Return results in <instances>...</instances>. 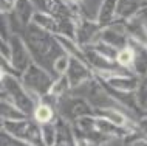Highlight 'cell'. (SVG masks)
Listing matches in <instances>:
<instances>
[{
	"label": "cell",
	"instance_id": "obj_21",
	"mask_svg": "<svg viewBox=\"0 0 147 146\" xmlns=\"http://www.w3.org/2000/svg\"><path fill=\"white\" fill-rule=\"evenodd\" d=\"M0 146H34V145H30V143H26V141H23L20 139H16V137H13L11 134H8L2 129Z\"/></svg>",
	"mask_w": 147,
	"mask_h": 146
},
{
	"label": "cell",
	"instance_id": "obj_11",
	"mask_svg": "<svg viewBox=\"0 0 147 146\" xmlns=\"http://www.w3.org/2000/svg\"><path fill=\"white\" fill-rule=\"evenodd\" d=\"M56 123H57V140L54 146H78L73 124L61 117H57Z\"/></svg>",
	"mask_w": 147,
	"mask_h": 146
},
{
	"label": "cell",
	"instance_id": "obj_15",
	"mask_svg": "<svg viewBox=\"0 0 147 146\" xmlns=\"http://www.w3.org/2000/svg\"><path fill=\"white\" fill-rule=\"evenodd\" d=\"M33 118L39 124L51 123V121H54L57 118L56 107H54L53 104H50V103H47V101H39L37 106H36V109H34Z\"/></svg>",
	"mask_w": 147,
	"mask_h": 146
},
{
	"label": "cell",
	"instance_id": "obj_9",
	"mask_svg": "<svg viewBox=\"0 0 147 146\" xmlns=\"http://www.w3.org/2000/svg\"><path fill=\"white\" fill-rule=\"evenodd\" d=\"M129 47L133 51V65L132 73L138 78H142L147 75V45L136 39H129Z\"/></svg>",
	"mask_w": 147,
	"mask_h": 146
},
{
	"label": "cell",
	"instance_id": "obj_20",
	"mask_svg": "<svg viewBox=\"0 0 147 146\" xmlns=\"http://www.w3.org/2000/svg\"><path fill=\"white\" fill-rule=\"evenodd\" d=\"M135 95H136V100L140 103L141 109H144L146 104H147V75L140 78L138 89H136V92H135Z\"/></svg>",
	"mask_w": 147,
	"mask_h": 146
},
{
	"label": "cell",
	"instance_id": "obj_23",
	"mask_svg": "<svg viewBox=\"0 0 147 146\" xmlns=\"http://www.w3.org/2000/svg\"><path fill=\"white\" fill-rule=\"evenodd\" d=\"M17 0H0V10H2V14H9L13 13Z\"/></svg>",
	"mask_w": 147,
	"mask_h": 146
},
{
	"label": "cell",
	"instance_id": "obj_8",
	"mask_svg": "<svg viewBox=\"0 0 147 146\" xmlns=\"http://www.w3.org/2000/svg\"><path fill=\"white\" fill-rule=\"evenodd\" d=\"M65 76L68 78V82H70L71 89H76L81 84H84V82H87L88 79H91V78L94 76V72L90 67V64L82 62L81 59L71 58Z\"/></svg>",
	"mask_w": 147,
	"mask_h": 146
},
{
	"label": "cell",
	"instance_id": "obj_7",
	"mask_svg": "<svg viewBox=\"0 0 147 146\" xmlns=\"http://www.w3.org/2000/svg\"><path fill=\"white\" fill-rule=\"evenodd\" d=\"M102 28L98 25V22L91 20V19L85 17V16H79L76 17V25H74V39L78 41V44L82 47L93 45L96 41L101 37Z\"/></svg>",
	"mask_w": 147,
	"mask_h": 146
},
{
	"label": "cell",
	"instance_id": "obj_24",
	"mask_svg": "<svg viewBox=\"0 0 147 146\" xmlns=\"http://www.w3.org/2000/svg\"><path fill=\"white\" fill-rule=\"evenodd\" d=\"M144 115H147V109H144Z\"/></svg>",
	"mask_w": 147,
	"mask_h": 146
},
{
	"label": "cell",
	"instance_id": "obj_14",
	"mask_svg": "<svg viewBox=\"0 0 147 146\" xmlns=\"http://www.w3.org/2000/svg\"><path fill=\"white\" fill-rule=\"evenodd\" d=\"M33 23L51 34H61V22L54 16L45 13V11H40V10L36 11V14L33 17Z\"/></svg>",
	"mask_w": 147,
	"mask_h": 146
},
{
	"label": "cell",
	"instance_id": "obj_4",
	"mask_svg": "<svg viewBox=\"0 0 147 146\" xmlns=\"http://www.w3.org/2000/svg\"><path fill=\"white\" fill-rule=\"evenodd\" d=\"M2 129L5 132L11 134L16 139H20L30 145L43 146L40 124L33 117H26V118H22V120H14V121L2 120Z\"/></svg>",
	"mask_w": 147,
	"mask_h": 146
},
{
	"label": "cell",
	"instance_id": "obj_22",
	"mask_svg": "<svg viewBox=\"0 0 147 146\" xmlns=\"http://www.w3.org/2000/svg\"><path fill=\"white\" fill-rule=\"evenodd\" d=\"M61 2L65 6H68L70 10H71V13L76 16V17H79V16H84V14L81 13V0H61Z\"/></svg>",
	"mask_w": 147,
	"mask_h": 146
},
{
	"label": "cell",
	"instance_id": "obj_6",
	"mask_svg": "<svg viewBox=\"0 0 147 146\" xmlns=\"http://www.w3.org/2000/svg\"><path fill=\"white\" fill-rule=\"evenodd\" d=\"M9 45H11V58H9V64L11 67L22 76V73L25 72L28 67L33 64V56H31L28 47H26L25 41L22 36L19 34H13L9 39Z\"/></svg>",
	"mask_w": 147,
	"mask_h": 146
},
{
	"label": "cell",
	"instance_id": "obj_25",
	"mask_svg": "<svg viewBox=\"0 0 147 146\" xmlns=\"http://www.w3.org/2000/svg\"><path fill=\"white\" fill-rule=\"evenodd\" d=\"M144 109H147V104H146V107H144Z\"/></svg>",
	"mask_w": 147,
	"mask_h": 146
},
{
	"label": "cell",
	"instance_id": "obj_2",
	"mask_svg": "<svg viewBox=\"0 0 147 146\" xmlns=\"http://www.w3.org/2000/svg\"><path fill=\"white\" fill-rule=\"evenodd\" d=\"M0 84H2V100H5L16 107H19L25 115L33 117L34 109L37 106V101L30 95V92L25 89L20 76L2 72L0 76Z\"/></svg>",
	"mask_w": 147,
	"mask_h": 146
},
{
	"label": "cell",
	"instance_id": "obj_5",
	"mask_svg": "<svg viewBox=\"0 0 147 146\" xmlns=\"http://www.w3.org/2000/svg\"><path fill=\"white\" fill-rule=\"evenodd\" d=\"M56 112H57V117H61L73 124L76 120L85 115H94V107L85 98L76 96L73 93H67L65 96L57 100Z\"/></svg>",
	"mask_w": 147,
	"mask_h": 146
},
{
	"label": "cell",
	"instance_id": "obj_13",
	"mask_svg": "<svg viewBox=\"0 0 147 146\" xmlns=\"http://www.w3.org/2000/svg\"><path fill=\"white\" fill-rule=\"evenodd\" d=\"M144 0H118L116 19L119 20H130L135 17L144 6Z\"/></svg>",
	"mask_w": 147,
	"mask_h": 146
},
{
	"label": "cell",
	"instance_id": "obj_17",
	"mask_svg": "<svg viewBox=\"0 0 147 146\" xmlns=\"http://www.w3.org/2000/svg\"><path fill=\"white\" fill-rule=\"evenodd\" d=\"M56 120L51 121V123L40 124L43 146H54V143H56V140H57V123H56Z\"/></svg>",
	"mask_w": 147,
	"mask_h": 146
},
{
	"label": "cell",
	"instance_id": "obj_18",
	"mask_svg": "<svg viewBox=\"0 0 147 146\" xmlns=\"http://www.w3.org/2000/svg\"><path fill=\"white\" fill-rule=\"evenodd\" d=\"M115 62H116L121 69H125V70H130V72H132V65H133V51H132V48L127 45L125 48L118 50Z\"/></svg>",
	"mask_w": 147,
	"mask_h": 146
},
{
	"label": "cell",
	"instance_id": "obj_1",
	"mask_svg": "<svg viewBox=\"0 0 147 146\" xmlns=\"http://www.w3.org/2000/svg\"><path fill=\"white\" fill-rule=\"evenodd\" d=\"M22 37L25 41L26 47H28L31 56H33V61L53 73L54 61L62 53H65L62 45L56 39V36L39 28V26H36L34 23H31V25H28L25 28Z\"/></svg>",
	"mask_w": 147,
	"mask_h": 146
},
{
	"label": "cell",
	"instance_id": "obj_12",
	"mask_svg": "<svg viewBox=\"0 0 147 146\" xmlns=\"http://www.w3.org/2000/svg\"><path fill=\"white\" fill-rule=\"evenodd\" d=\"M54 36H56V39L59 41V44L62 45V48H63V51H65L67 54H70L71 58L81 59L82 62H87V64H88L84 47H82L81 44H78L76 39L68 37V36H65V34H54Z\"/></svg>",
	"mask_w": 147,
	"mask_h": 146
},
{
	"label": "cell",
	"instance_id": "obj_16",
	"mask_svg": "<svg viewBox=\"0 0 147 146\" xmlns=\"http://www.w3.org/2000/svg\"><path fill=\"white\" fill-rule=\"evenodd\" d=\"M0 115H2V120L5 121H14V120H22V118H26L28 115L22 112L19 107H16L14 104L8 103L5 100H2V107H0Z\"/></svg>",
	"mask_w": 147,
	"mask_h": 146
},
{
	"label": "cell",
	"instance_id": "obj_19",
	"mask_svg": "<svg viewBox=\"0 0 147 146\" xmlns=\"http://www.w3.org/2000/svg\"><path fill=\"white\" fill-rule=\"evenodd\" d=\"M70 59L71 56L67 53H62L53 64V73L56 76H61V75H65L67 70H68V65H70Z\"/></svg>",
	"mask_w": 147,
	"mask_h": 146
},
{
	"label": "cell",
	"instance_id": "obj_3",
	"mask_svg": "<svg viewBox=\"0 0 147 146\" xmlns=\"http://www.w3.org/2000/svg\"><path fill=\"white\" fill-rule=\"evenodd\" d=\"M56 78H57L56 75H53L47 69H43L39 64L33 62L22 73L20 79L23 82V86H25V89L30 92V95L39 103L43 96H47L50 93Z\"/></svg>",
	"mask_w": 147,
	"mask_h": 146
},
{
	"label": "cell",
	"instance_id": "obj_10",
	"mask_svg": "<svg viewBox=\"0 0 147 146\" xmlns=\"http://www.w3.org/2000/svg\"><path fill=\"white\" fill-rule=\"evenodd\" d=\"M116 8H118V0H102L99 10L96 13L94 20L101 28H107L116 20Z\"/></svg>",
	"mask_w": 147,
	"mask_h": 146
}]
</instances>
